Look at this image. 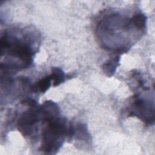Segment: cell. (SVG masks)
<instances>
[{
	"instance_id": "cell-1",
	"label": "cell",
	"mask_w": 155,
	"mask_h": 155,
	"mask_svg": "<svg viewBox=\"0 0 155 155\" xmlns=\"http://www.w3.org/2000/svg\"><path fill=\"white\" fill-rule=\"evenodd\" d=\"M47 125L42 131L41 150L47 154H54L62 146L68 129L67 120L59 116L47 121Z\"/></svg>"
},
{
	"instance_id": "cell-2",
	"label": "cell",
	"mask_w": 155,
	"mask_h": 155,
	"mask_svg": "<svg viewBox=\"0 0 155 155\" xmlns=\"http://www.w3.org/2000/svg\"><path fill=\"white\" fill-rule=\"evenodd\" d=\"M36 104L33 101L30 104V108L25 111L19 119L18 128L24 136H30L39 120L41 112L40 109L36 107Z\"/></svg>"
},
{
	"instance_id": "cell-3",
	"label": "cell",
	"mask_w": 155,
	"mask_h": 155,
	"mask_svg": "<svg viewBox=\"0 0 155 155\" xmlns=\"http://www.w3.org/2000/svg\"><path fill=\"white\" fill-rule=\"evenodd\" d=\"M51 82V78L50 75L47 76L39 80L34 86L31 87V88L34 91H39L42 93H45L50 88Z\"/></svg>"
},
{
	"instance_id": "cell-4",
	"label": "cell",
	"mask_w": 155,
	"mask_h": 155,
	"mask_svg": "<svg viewBox=\"0 0 155 155\" xmlns=\"http://www.w3.org/2000/svg\"><path fill=\"white\" fill-rule=\"evenodd\" d=\"M53 81V85L56 87L59 85L65 80V74L64 71L58 67H53L51 68V73L50 74Z\"/></svg>"
},
{
	"instance_id": "cell-5",
	"label": "cell",
	"mask_w": 155,
	"mask_h": 155,
	"mask_svg": "<svg viewBox=\"0 0 155 155\" xmlns=\"http://www.w3.org/2000/svg\"><path fill=\"white\" fill-rule=\"evenodd\" d=\"M146 21L147 18L145 15L142 13H137L133 17L131 22L137 28L143 29L146 25Z\"/></svg>"
},
{
	"instance_id": "cell-6",
	"label": "cell",
	"mask_w": 155,
	"mask_h": 155,
	"mask_svg": "<svg viewBox=\"0 0 155 155\" xmlns=\"http://www.w3.org/2000/svg\"><path fill=\"white\" fill-rule=\"evenodd\" d=\"M119 60V58H117L114 60L108 61V62H107V63L104 67V68L105 69L104 70L105 72L107 73H113L114 71V70L113 69H114L115 67H116L114 64L118 63Z\"/></svg>"
}]
</instances>
